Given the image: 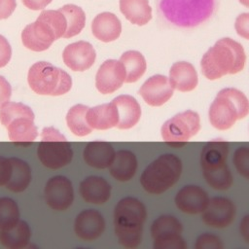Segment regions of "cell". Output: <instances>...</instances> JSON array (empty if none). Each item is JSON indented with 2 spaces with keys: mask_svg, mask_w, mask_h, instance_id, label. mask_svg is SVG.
I'll list each match as a JSON object with an SVG mask.
<instances>
[{
  "mask_svg": "<svg viewBox=\"0 0 249 249\" xmlns=\"http://www.w3.org/2000/svg\"><path fill=\"white\" fill-rule=\"evenodd\" d=\"M235 215V207L231 200L226 197H214L202 211L203 222L213 228H225L229 226Z\"/></svg>",
  "mask_w": 249,
  "mask_h": 249,
  "instance_id": "obj_15",
  "label": "cell"
},
{
  "mask_svg": "<svg viewBox=\"0 0 249 249\" xmlns=\"http://www.w3.org/2000/svg\"><path fill=\"white\" fill-rule=\"evenodd\" d=\"M93 36L102 42H112L118 39L122 32V23L116 15L110 12L98 14L91 22Z\"/></svg>",
  "mask_w": 249,
  "mask_h": 249,
  "instance_id": "obj_20",
  "label": "cell"
},
{
  "mask_svg": "<svg viewBox=\"0 0 249 249\" xmlns=\"http://www.w3.org/2000/svg\"><path fill=\"white\" fill-rule=\"evenodd\" d=\"M158 14L179 27H194L208 19L216 0H157Z\"/></svg>",
  "mask_w": 249,
  "mask_h": 249,
  "instance_id": "obj_4",
  "label": "cell"
},
{
  "mask_svg": "<svg viewBox=\"0 0 249 249\" xmlns=\"http://www.w3.org/2000/svg\"><path fill=\"white\" fill-rule=\"evenodd\" d=\"M229 143L217 139L206 143L200 154V165L205 181L216 190H227L232 176L227 165Z\"/></svg>",
  "mask_w": 249,
  "mask_h": 249,
  "instance_id": "obj_6",
  "label": "cell"
},
{
  "mask_svg": "<svg viewBox=\"0 0 249 249\" xmlns=\"http://www.w3.org/2000/svg\"><path fill=\"white\" fill-rule=\"evenodd\" d=\"M63 62L73 71H85L92 66L96 53L92 45L86 41H78L65 47Z\"/></svg>",
  "mask_w": 249,
  "mask_h": 249,
  "instance_id": "obj_16",
  "label": "cell"
},
{
  "mask_svg": "<svg viewBox=\"0 0 249 249\" xmlns=\"http://www.w3.org/2000/svg\"><path fill=\"white\" fill-rule=\"evenodd\" d=\"M0 121L7 128L11 141L19 145H28L37 135L34 124V113L25 104L7 101L0 106Z\"/></svg>",
  "mask_w": 249,
  "mask_h": 249,
  "instance_id": "obj_7",
  "label": "cell"
},
{
  "mask_svg": "<svg viewBox=\"0 0 249 249\" xmlns=\"http://www.w3.org/2000/svg\"><path fill=\"white\" fill-rule=\"evenodd\" d=\"M120 11L132 24L145 25L152 19V8L148 0H120Z\"/></svg>",
  "mask_w": 249,
  "mask_h": 249,
  "instance_id": "obj_27",
  "label": "cell"
},
{
  "mask_svg": "<svg viewBox=\"0 0 249 249\" xmlns=\"http://www.w3.org/2000/svg\"><path fill=\"white\" fill-rule=\"evenodd\" d=\"M45 197L51 208L58 211L67 209L74 199L72 183L60 175L51 178L45 187Z\"/></svg>",
  "mask_w": 249,
  "mask_h": 249,
  "instance_id": "obj_14",
  "label": "cell"
},
{
  "mask_svg": "<svg viewBox=\"0 0 249 249\" xmlns=\"http://www.w3.org/2000/svg\"><path fill=\"white\" fill-rule=\"evenodd\" d=\"M195 247L196 249H222L223 243L218 236L210 233H203L197 237Z\"/></svg>",
  "mask_w": 249,
  "mask_h": 249,
  "instance_id": "obj_35",
  "label": "cell"
},
{
  "mask_svg": "<svg viewBox=\"0 0 249 249\" xmlns=\"http://www.w3.org/2000/svg\"><path fill=\"white\" fill-rule=\"evenodd\" d=\"M245 62L242 45L231 38H222L203 54L200 67L208 80H216L227 74L240 72Z\"/></svg>",
  "mask_w": 249,
  "mask_h": 249,
  "instance_id": "obj_1",
  "label": "cell"
},
{
  "mask_svg": "<svg viewBox=\"0 0 249 249\" xmlns=\"http://www.w3.org/2000/svg\"><path fill=\"white\" fill-rule=\"evenodd\" d=\"M37 153L41 162L52 169L65 166L73 158L70 143L53 126L43 128Z\"/></svg>",
  "mask_w": 249,
  "mask_h": 249,
  "instance_id": "obj_10",
  "label": "cell"
},
{
  "mask_svg": "<svg viewBox=\"0 0 249 249\" xmlns=\"http://www.w3.org/2000/svg\"><path fill=\"white\" fill-rule=\"evenodd\" d=\"M120 61L124 64L125 69L126 83H134L139 80L146 71V60L143 54L137 51L124 52Z\"/></svg>",
  "mask_w": 249,
  "mask_h": 249,
  "instance_id": "obj_30",
  "label": "cell"
},
{
  "mask_svg": "<svg viewBox=\"0 0 249 249\" xmlns=\"http://www.w3.org/2000/svg\"><path fill=\"white\" fill-rule=\"evenodd\" d=\"M137 160L130 151L122 150L115 153L113 161L109 166L110 174L119 181H128L135 174Z\"/></svg>",
  "mask_w": 249,
  "mask_h": 249,
  "instance_id": "obj_26",
  "label": "cell"
},
{
  "mask_svg": "<svg viewBox=\"0 0 249 249\" xmlns=\"http://www.w3.org/2000/svg\"><path fill=\"white\" fill-rule=\"evenodd\" d=\"M112 101L118 110V128L128 129L138 123L141 117V108L134 97L127 94H123L117 96Z\"/></svg>",
  "mask_w": 249,
  "mask_h": 249,
  "instance_id": "obj_21",
  "label": "cell"
},
{
  "mask_svg": "<svg viewBox=\"0 0 249 249\" xmlns=\"http://www.w3.org/2000/svg\"><path fill=\"white\" fill-rule=\"evenodd\" d=\"M31 236L29 226L24 221H18L14 227L0 230V243L10 249L24 248Z\"/></svg>",
  "mask_w": 249,
  "mask_h": 249,
  "instance_id": "obj_28",
  "label": "cell"
},
{
  "mask_svg": "<svg viewBox=\"0 0 249 249\" xmlns=\"http://www.w3.org/2000/svg\"><path fill=\"white\" fill-rule=\"evenodd\" d=\"M27 81L31 89L41 95H61L72 87L70 75L47 61L34 63L28 71Z\"/></svg>",
  "mask_w": 249,
  "mask_h": 249,
  "instance_id": "obj_9",
  "label": "cell"
},
{
  "mask_svg": "<svg viewBox=\"0 0 249 249\" xmlns=\"http://www.w3.org/2000/svg\"><path fill=\"white\" fill-rule=\"evenodd\" d=\"M66 29V18L59 10H45L34 22L24 27L21 41L25 48L34 52H43L55 40L63 38Z\"/></svg>",
  "mask_w": 249,
  "mask_h": 249,
  "instance_id": "obj_2",
  "label": "cell"
},
{
  "mask_svg": "<svg viewBox=\"0 0 249 249\" xmlns=\"http://www.w3.org/2000/svg\"><path fill=\"white\" fill-rule=\"evenodd\" d=\"M146 208L137 198L121 199L114 211L115 232L119 242L125 248L137 247L142 238Z\"/></svg>",
  "mask_w": 249,
  "mask_h": 249,
  "instance_id": "obj_3",
  "label": "cell"
},
{
  "mask_svg": "<svg viewBox=\"0 0 249 249\" xmlns=\"http://www.w3.org/2000/svg\"><path fill=\"white\" fill-rule=\"evenodd\" d=\"M182 172V162L172 154H164L151 162L140 177V183L145 191L159 195L172 187Z\"/></svg>",
  "mask_w": 249,
  "mask_h": 249,
  "instance_id": "obj_8",
  "label": "cell"
},
{
  "mask_svg": "<svg viewBox=\"0 0 249 249\" xmlns=\"http://www.w3.org/2000/svg\"><path fill=\"white\" fill-rule=\"evenodd\" d=\"M89 107L82 104L74 105L66 115V123L69 129L77 136H85L92 131L87 122V111Z\"/></svg>",
  "mask_w": 249,
  "mask_h": 249,
  "instance_id": "obj_32",
  "label": "cell"
},
{
  "mask_svg": "<svg viewBox=\"0 0 249 249\" xmlns=\"http://www.w3.org/2000/svg\"><path fill=\"white\" fill-rule=\"evenodd\" d=\"M87 122L93 129H108L117 126L119 115L116 105L111 101L108 104L97 105L87 111Z\"/></svg>",
  "mask_w": 249,
  "mask_h": 249,
  "instance_id": "obj_24",
  "label": "cell"
},
{
  "mask_svg": "<svg viewBox=\"0 0 249 249\" xmlns=\"http://www.w3.org/2000/svg\"><path fill=\"white\" fill-rule=\"evenodd\" d=\"M200 128V120L197 113L187 110L178 113L167 120L161 126L162 139L170 146L179 148L196 135Z\"/></svg>",
  "mask_w": 249,
  "mask_h": 249,
  "instance_id": "obj_11",
  "label": "cell"
},
{
  "mask_svg": "<svg viewBox=\"0 0 249 249\" xmlns=\"http://www.w3.org/2000/svg\"><path fill=\"white\" fill-rule=\"evenodd\" d=\"M125 80V69L120 60L107 59L99 67L95 76V87L103 94L120 89Z\"/></svg>",
  "mask_w": 249,
  "mask_h": 249,
  "instance_id": "obj_13",
  "label": "cell"
},
{
  "mask_svg": "<svg viewBox=\"0 0 249 249\" xmlns=\"http://www.w3.org/2000/svg\"><path fill=\"white\" fill-rule=\"evenodd\" d=\"M169 83L179 91H191L197 85V74L193 64L186 61L175 62L169 70Z\"/></svg>",
  "mask_w": 249,
  "mask_h": 249,
  "instance_id": "obj_22",
  "label": "cell"
},
{
  "mask_svg": "<svg viewBox=\"0 0 249 249\" xmlns=\"http://www.w3.org/2000/svg\"><path fill=\"white\" fill-rule=\"evenodd\" d=\"M80 194L87 202L102 204L110 197L111 186L102 177L89 176L81 182Z\"/></svg>",
  "mask_w": 249,
  "mask_h": 249,
  "instance_id": "obj_23",
  "label": "cell"
},
{
  "mask_svg": "<svg viewBox=\"0 0 249 249\" xmlns=\"http://www.w3.org/2000/svg\"><path fill=\"white\" fill-rule=\"evenodd\" d=\"M232 160L239 174L249 180V148H237L233 154Z\"/></svg>",
  "mask_w": 249,
  "mask_h": 249,
  "instance_id": "obj_34",
  "label": "cell"
},
{
  "mask_svg": "<svg viewBox=\"0 0 249 249\" xmlns=\"http://www.w3.org/2000/svg\"><path fill=\"white\" fill-rule=\"evenodd\" d=\"M105 229L103 216L96 210L82 211L75 220L74 230L76 234L84 240H93L99 237Z\"/></svg>",
  "mask_w": 249,
  "mask_h": 249,
  "instance_id": "obj_18",
  "label": "cell"
},
{
  "mask_svg": "<svg viewBox=\"0 0 249 249\" xmlns=\"http://www.w3.org/2000/svg\"><path fill=\"white\" fill-rule=\"evenodd\" d=\"M240 233L244 240L249 243V215L243 217L240 222Z\"/></svg>",
  "mask_w": 249,
  "mask_h": 249,
  "instance_id": "obj_42",
  "label": "cell"
},
{
  "mask_svg": "<svg viewBox=\"0 0 249 249\" xmlns=\"http://www.w3.org/2000/svg\"><path fill=\"white\" fill-rule=\"evenodd\" d=\"M12 56V48L7 39L0 35V68L8 64Z\"/></svg>",
  "mask_w": 249,
  "mask_h": 249,
  "instance_id": "obj_38",
  "label": "cell"
},
{
  "mask_svg": "<svg viewBox=\"0 0 249 249\" xmlns=\"http://www.w3.org/2000/svg\"><path fill=\"white\" fill-rule=\"evenodd\" d=\"M53 0H21L23 5L33 11H38L46 8Z\"/></svg>",
  "mask_w": 249,
  "mask_h": 249,
  "instance_id": "obj_41",
  "label": "cell"
},
{
  "mask_svg": "<svg viewBox=\"0 0 249 249\" xmlns=\"http://www.w3.org/2000/svg\"><path fill=\"white\" fill-rule=\"evenodd\" d=\"M173 89L165 76L157 74L144 82L139 89V94L147 104L160 106L170 99Z\"/></svg>",
  "mask_w": 249,
  "mask_h": 249,
  "instance_id": "obj_17",
  "label": "cell"
},
{
  "mask_svg": "<svg viewBox=\"0 0 249 249\" xmlns=\"http://www.w3.org/2000/svg\"><path fill=\"white\" fill-rule=\"evenodd\" d=\"M10 160L12 163V173L6 187L12 192L20 193L28 187L31 181V169L27 162L20 159L11 158Z\"/></svg>",
  "mask_w": 249,
  "mask_h": 249,
  "instance_id": "obj_29",
  "label": "cell"
},
{
  "mask_svg": "<svg viewBox=\"0 0 249 249\" xmlns=\"http://www.w3.org/2000/svg\"><path fill=\"white\" fill-rule=\"evenodd\" d=\"M11 95H12L11 85L3 76H0V106L5 102L9 101Z\"/></svg>",
  "mask_w": 249,
  "mask_h": 249,
  "instance_id": "obj_40",
  "label": "cell"
},
{
  "mask_svg": "<svg viewBox=\"0 0 249 249\" xmlns=\"http://www.w3.org/2000/svg\"><path fill=\"white\" fill-rule=\"evenodd\" d=\"M115 157L113 146L104 141H93L87 144L84 150L85 161L94 168L109 167Z\"/></svg>",
  "mask_w": 249,
  "mask_h": 249,
  "instance_id": "obj_25",
  "label": "cell"
},
{
  "mask_svg": "<svg viewBox=\"0 0 249 249\" xmlns=\"http://www.w3.org/2000/svg\"><path fill=\"white\" fill-rule=\"evenodd\" d=\"M243 6H245L246 8H249V0H238Z\"/></svg>",
  "mask_w": 249,
  "mask_h": 249,
  "instance_id": "obj_43",
  "label": "cell"
},
{
  "mask_svg": "<svg viewBox=\"0 0 249 249\" xmlns=\"http://www.w3.org/2000/svg\"><path fill=\"white\" fill-rule=\"evenodd\" d=\"M207 194L198 186L187 185L175 196L176 206L188 214H196L204 210L208 203Z\"/></svg>",
  "mask_w": 249,
  "mask_h": 249,
  "instance_id": "obj_19",
  "label": "cell"
},
{
  "mask_svg": "<svg viewBox=\"0 0 249 249\" xmlns=\"http://www.w3.org/2000/svg\"><path fill=\"white\" fill-rule=\"evenodd\" d=\"M17 7L16 0H0V19L8 18Z\"/></svg>",
  "mask_w": 249,
  "mask_h": 249,
  "instance_id": "obj_39",
  "label": "cell"
},
{
  "mask_svg": "<svg viewBox=\"0 0 249 249\" xmlns=\"http://www.w3.org/2000/svg\"><path fill=\"white\" fill-rule=\"evenodd\" d=\"M19 221V211L15 200L9 197L0 198V230L14 227Z\"/></svg>",
  "mask_w": 249,
  "mask_h": 249,
  "instance_id": "obj_33",
  "label": "cell"
},
{
  "mask_svg": "<svg viewBox=\"0 0 249 249\" xmlns=\"http://www.w3.org/2000/svg\"><path fill=\"white\" fill-rule=\"evenodd\" d=\"M249 113V100L244 93L236 89L229 88L220 90L209 108V121L220 130H226L237 120Z\"/></svg>",
  "mask_w": 249,
  "mask_h": 249,
  "instance_id": "obj_5",
  "label": "cell"
},
{
  "mask_svg": "<svg viewBox=\"0 0 249 249\" xmlns=\"http://www.w3.org/2000/svg\"><path fill=\"white\" fill-rule=\"evenodd\" d=\"M234 28L240 37L249 40V13H242L237 16L234 22Z\"/></svg>",
  "mask_w": 249,
  "mask_h": 249,
  "instance_id": "obj_36",
  "label": "cell"
},
{
  "mask_svg": "<svg viewBox=\"0 0 249 249\" xmlns=\"http://www.w3.org/2000/svg\"><path fill=\"white\" fill-rule=\"evenodd\" d=\"M12 163L10 159L0 157V186H6L11 178Z\"/></svg>",
  "mask_w": 249,
  "mask_h": 249,
  "instance_id": "obj_37",
  "label": "cell"
},
{
  "mask_svg": "<svg viewBox=\"0 0 249 249\" xmlns=\"http://www.w3.org/2000/svg\"><path fill=\"white\" fill-rule=\"evenodd\" d=\"M181 223L171 215H162L157 218L151 227L155 249H186L187 245L181 232Z\"/></svg>",
  "mask_w": 249,
  "mask_h": 249,
  "instance_id": "obj_12",
  "label": "cell"
},
{
  "mask_svg": "<svg viewBox=\"0 0 249 249\" xmlns=\"http://www.w3.org/2000/svg\"><path fill=\"white\" fill-rule=\"evenodd\" d=\"M65 17L67 29L63 38H71L78 35L86 23V15L83 9L74 4H66L58 9Z\"/></svg>",
  "mask_w": 249,
  "mask_h": 249,
  "instance_id": "obj_31",
  "label": "cell"
}]
</instances>
